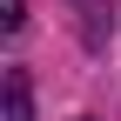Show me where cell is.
I'll list each match as a JSON object with an SVG mask.
<instances>
[{
    "label": "cell",
    "mask_w": 121,
    "mask_h": 121,
    "mask_svg": "<svg viewBox=\"0 0 121 121\" xmlns=\"http://www.w3.org/2000/svg\"><path fill=\"white\" fill-rule=\"evenodd\" d=\"M74 13H81L87 47H101V40H108V13H114V0H74Z\"/></svg>",
    "instance_id": "cell-1"
},
{
    "label": "cell",
    "mask_w": 121,
    "mask_h": 121,
    "mask_svg": "<svg viewBox=\"0 0 121 121\" xmlns=\"http://www.w3.org/2000/svg\"><path fill=\"white\" fill-rule=\"evenodd\" d=\"M7 121H34V94H27V74H7Z\"/></svg>",
    "instance_id": "cell-2"
},
{
    "label": "cell",
    "mask_w": 121,
    "mask_h": 121,
    "mask_svg": "<svg viewBox=\"0 0 121 121\" xmlns=\"http://www.w3.org/2000/svg\"><path fill=\"white\" fill-rule=\"evenodd\" d=\"M20 20H27V7H20V0H0V27H7V34H20Z\"/></svg>",
    "instance_id": "cell-3"
}]
</instances>
